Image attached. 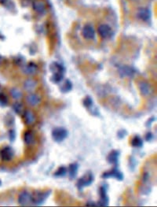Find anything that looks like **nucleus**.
<instances>
[{
    "label": "nucleus",
    "instance_id": "f257e3e1",
    "mask_svg": "<svg viewBox=\"0 0 157 207\" xmlns=\"http://www.w3.org/2000/svg\"><path fill=\"white\" fill-rule=\"evenodd\" d=\"M50 193H51L50 190H44V191L35 190L32 195V203L35 205H41L50 196Z\"/></svg>",
    "mask_w": 157,
    "mask_h": 207
},
{
    "label": "nucleus",
    "instance_id": "f03ea898",
    "mask_svg": "<svg viewBox=\"0 0 157 207\" xmlns=\"http://www.w3.org/2000/svg\"><path fill=\"white\" fill-rule=\"evenodd\" d=\"M94 175H93L92 172H88L85 174L83 177H81L80 179H79V181H77V188L78 190H80V191L83 190V188L86 187L90 185L93 182H94Z\"/></svg>",
    "mask_w": 157,
    "mask_h": 207
},
{
    "label": "nucleus",
    "instance_id": "7ed1b4c3",
    "mask_svg": "<svg viewBox=\"0 0 157 207\" xmlns=\"http://www.w3.org/2000/svg\"><path fill=\"white\" fill-rule=\"evenodd\" d=\"M68 130L61 127L55 128L52 131V138L57 142H61L68 137Z\"/></svg>",
    "mask_w": 157,
    "mask_h": 207
},
{
    "label": "nucleus",
    "instance_id": "20e7f679",
    "mask_svg": "<svg viewBox=\"0 0 157 207\" xmlns=\"http://www.w3.org/2000/svg\"><path fill=\"white\" fill-rule=\"evenodd\" d=\"M102 178L104 179H109V178H114L119 181H123V174L117 168H113L111 170L107 171L102 174Z\"/></svg>",
    "mask_w": 157,
    "mask_h": 207
},
{
    "label": "nucleus",
    "instance_id": "39448f33",
    "mask_svg": "<svg viewBox=\"0 0 157 207\" xmlns=\"http://www.w3.org/2000/svg\"><path fill=\"white\" fill-rule=\"evenodd\" d=\"M100 199L98 202V205L100 206H107L109 205V199L107 195V189L104 186H101L99 187Z\"/></svg>",
    "mask_w": 157,
    "mask_h": 207
},
{
    "label": "nucleus",
    "instance_id": "423d86ee",
    "mask_svg": "<svg viewBox=\"0 0 157 207\" xmlns=\"http://www.w3.org/2000/svg\"><path fill=\"white\" fill-rule=\"evenodd\" d=\"M18 202L21 205H28L32 202V195L28 191L24 190L19 195Z\"/></svg>",
    "mask_w": 157,
    "mask_h": 207
},
{
    "label": "nucleus",
    "instance_id": "0eeeda50",
    "mask_svg": "<svg viewBox=\"0 0 157 207\" xmlns=\"http://www.w3.org/2000/svg\"><path fill=\"white\" fill-rule=\"evenodd\" d=\"M98 32L100 36L103 39H107L111 37L113 35V30L110 28V26L108 25H101L98 28Z\"/></svg>",
    "mask_w": 157,
    "mask_h": 207
},
{
    "label": "nucleus",
    "instance_id": "6e6552de",
    "mask_svg": "<svg viewBox=\"0 0 157 207\" xmlns=\"http://www.w3.org/2000/svg\"><path fill=\"white\" fill-rule=\"evenodd\" d=\"M14 156V151L11 147H5L0 151V157L3 161H10Z\"/></svg>",
    "mask_w": 157,
    "mask_h": 207
},
{
    "label": "nucleus",
    "instance_id": "1a4fd4ad",
    "mask_svg": "<svg viewBox=\"0 0 157 207\" xmlns=\"http://www.w3.org/2000/svg\"><path fill=\"white\" fill-rule=\"evenodd\" d=\"M137 16L140 20L143 21V22H148L151 18V12L148 8L141 7L137 10Z\"/></svg>",
    "mask_w": 157,
    "mask_h": 207
},
{
    "label": "nucleus",
    "instance_id": "9d476101",
    "mask_svg": "<svg viewBox=\"0 0 157 207\" xmlns=\"http://www.w3.org/2000/svg\"><path fill=\"white\" fill-rule=\"evenodd\" d=\"M138 88L139 90H140V92L141 93V94L144 95V96H149V95H150L151 94V93L152 92V86H151L148 82L145 81L139 82Z\"/></svg>",
    "mask_w": 157,
    "mask_h": 207
},
{
    "label": "nucleus",
    "instance_id": "9b49d317",
    "mask_svg": "<svg viewBox=\"0 0 157 207\" xmlns=\"http://www.w3.org/2000/svg\"><path fill=\"white\" fill-rule=\"evenodd\" d=\"M82 35L86 40H94L95 38V31L91 25H85L82 30Z\"/></svg>",
    "mask_w": 157,
    "mask_h": 207
},
{
    "label": "nucleus",
    "instance_id": "f8f14e48",
    "mask_svg": "<svg viewBox=\"0 0 157 207\" xmlns=\"http://www.w3.org/2000/svg\"><path fill=\"white\" fill-rule=\"evenodd\" d=\"M136 71L128 65H122L119 69V73L122 77H132Z\"/></svg>",
    "mask_w": 157,
    "mask_h": 207
},
{
    "label": "nucleus",
    "instance_id": "ddd939ff",
    "mask_svg": "<svg viewBox=\"0 0 157 207\" xmlns=\"http://www.w3.org/2000/svg\"><path fill=\"white\" fill-rule=\"evenodd\" d=\"M119 156H120V152L118 150H113L109 153V155L107 156V161L109 164L112 165H117L119 161Z\"/></svg>",
    "mask_w": 157,
    "mask_h": 207
},
{
    "label": "nucleus",
    "instance_id": "4468645a",
    "mask_svg": "<svg viewBox=\"0 0 157 207\" xmlns=\"http://www.w3.org/2000/svg\"><path fill=\"white\" fill-rule=\"evenodd\" d=\"M22 115H23L24 121H25V123L27 124V125L32 124L35 121V114H34V113L32 111L25 110V112H23Z\"/></svg>",
    "mask_w": 157,
    "mask_h": 207
},
{
    "label": "nucleus",
    "instance_id": "2eb2a0df",
    "mask_svg": "<svg viewBox=\"0 0 157 207\" xmlns=\"http://www.w3.org/2000/svg\"><path fill=\"white\" fill-rule=\"evenodd\" d=\"M38 70V66L35 63L30 62L26 65H24L23 72L27 75H31L35 73Z\"/></svg>",
    "mask_w": 157,
    "mask_h": 207
},
{
    "label": "nucleus",
    "instance_id": "dca6fc26",
    "mask_svg": "<svg viewBox=\"0 0 157 207\" xmlns=\"http://www.w3.org/2000/svg\"><path fill=\"white\" fill-rule=\"evenodd\" d=\"M27 102L29 105L32 106H38L39 104L41 102V99L39 95L35 94H29L28 97H27Z\"/></svg>",
    "mask_w": 157,
    "mask_h": 207
},
{
    "label": "nucleus",
    "instance_id": "f3484780",
    "mask_svg": "<svg viewBox=\"0 0 157 207\" xmlns=\"http://www.w3.org/2000/svg\"><path fill=\"white\" fill-rule=\"evenodd\" d=\"M50 70L53 73H65V67L58 62L51 63V65H50Z\"/></svg>",
    "mask_w": 157,
    "mask_h": 207
},
{
    "label": "nucleus",
    "instance_id": "a211bd4d",
    "mask_svg": "<svg viewBox=\"0 0 157 207\" xmlns=\"http://www.w3.org/2000/svg\"><path fill=\"white\" fill-rule=\"evenodd\" d=\"M78 169H79V165L77 163H73L69 166L68 169V172L69 173L70 179L74 180L76 177L78 173Z\"/></svg>",
    "mask_w": 157,
    "mask_h": 207
},
{
    "label": "nucleus",
    "instance_id": "6ab92c4d",
    "mask_svg": "<svg viewBox=\"0 0 157 207\" xmlns=\"http://www.w3.org/2000/svg\"><path fill=\"white\" fill-rule=\"evenodd\" d=\"M33 9L34 10L39 13H43L46 11V6L44 2L40 1V0H36L33 2Z\"/></svg>",
    "mask_w": 157,
    "mask_h": 207
},
{
    "label": "nucleus",
    "instance_id": "aec40b11",
    "mask_svg": "<svg viewBox=\"0 0 157 207\" xmlns=\"http://www.w3.org/2000/svg\"><path fill=\"white\" fill-rule=\"evenodd\" d=\"M24 141L27 145H31L35 141V138H34V135L32 132L30 131L26 132L24 135Z\"/></svg>",
    "mask_w": 157,
    "mask_h": 207
},
{
    "label": "nucleus",
    "instance_id": "412c9836",
    "mask_svg": "<svg viewBox=\"0 0 157 207\" xmlns=\"http://www.w3.org/2000/svg\"><path fill=\"white\" fill-rule=\"evenodd\" d=\"M131 145L132 147L136 148H141L143 147V139L139 136H135L133 137L131 140Z\"/></svg>",
    "mask_w": 157,
    "mask_h": 207
},
{
    "label": "nucleus",
    "instance_id": "4be33fe9",
    "mask_svg": "<svg viewBox=\"0 0 157 207\" xmlns=\"http://www.w3.org/2000/svg\"><path fill=\"white\" fill-rule=\"evenodd\" d=\"M37 86L36 81L33 80L31 79H27L25 83V88L27 91H32V90L35 89Z\"/></svg>",
    "mask_w": 157,
    "mask_h": 207
},
{
    "label": "nucleus",
    "instance_id": "5701e85b",
    "mask_svg": "<svg viewBox=\"0 0 157 207\" xmlns=\"http://www.w3.org/2000/svg\"><path fill=\"white\" fill-rule=\"evenodd\" d=\"M68 172V169L65 166H61L56 170V172L53 173V176L55 177H64Z\"/></svg>",
    "mask_w": 157,
    "mask_h": 207
},
{
    "label": "nucleus",
    "instance_id": "b1692460",
    "mask_svg": "<svg viewBox=\"0 0 157 207\" xmlns=\"http://www.w3.org/2000/svg\"><path fill=\"white\" fill-rule=\"evenodd\" d=\"M72 89V84L69 79H66L65 83L63 84L62 86L61 87V91L63 93H68Z\"/></svg>",
    "mask_w": 157,
    "mask_h": 207
},
{
    "label": "nucleus",
    "instance_id": "393cba45",
    "mask_svg": "<svg viewBox=\"0 0 157 207\" xmlns=\"http://www.w3.org/2000/svg\"><path fill=\"white\" fill-rule=\"evenodd\" d=\"M64 74L65 73H53V76H52L51 80L55 84H59L64 79Z\"/></svg>",
    "mask_w": 157,
    "mask_h": 207
},
{
    "label": "nucleus",
    "instance_id": "a878e982",
    "mask_svg": "<svg viewBox=\"0 0 157 207\" xmlns=\"http://www.w3.org/2000/svg\"><path fill=\"white\" fill-rule=\"evenodd\" d=\"M13 109L15 113H17V114H22L23 113V105L18 103V102L15 103L13 105Z\"/></svg>",
    "mask_w": 157,
    "mask_h": 207
},
{
    "label": "nucleus",
    "instance_id": "bb28decb",
    "mask_svg": "<svg viewBox=\"0 0 157 207\" xmlns=\"http://www.w3.org/2000/svg\"><path fill=\"white\" fill-rule=\"evenodd\" d=\"M83 106L86 108V109H91L93 108V106H94V102H93V99L90 96H86V98L83 99Z\"/></svg>",
    "mask_w": 157,
    "mask_h": 207
},
{
    "label": "nucleus",
    "instance_id": "cd10ccee",
    "mask_svg": "<svg viewBox=\"0 0 157 207\" xmlns=\"http://www.w3.org/2000/svg\"><path fill=\"white\" fill-rule=\"evenodd\" d=\"M10 93H11L12 97H13V99H20L22 97L21 91H19L18 89H15V88L14 89H12Z\"/></svg>",
    "mask_w": 157,
    "mask_h": 207
},
{
    "label": "nucleus",
    "instance_id": "c85d7f7f",
    "mask_svg": "<svg viewBox=\"0 0 157 207\" xmlns=\"http://www.w3.org/2000/svg\"><path fill=\"white\" fill-rule=\"evenodd\" d=\"M8 104V98L5 94H0V106H6Z\"/></svg>",
    "mask_w": 157,
    "mask_h": 207
},
{
    "label": "nucleus",
    "instance_id": "c756f323",
    "mask_svg": "<svg viewBox=\"0 0 157 207\" xmlns=\"http://www.w3.org/2000/svg\"><path fill=\"white\" fill-rule=\"evenodd\" d=\"M127 135V132L126 131L125 129H120L117 132V136L119 139H123Z\"/></svg>",
    "mask_w": 157,
    "mask_h": 207
},
{
    "label": "nucleus",
    "instance_id": "7c9ffc66",
    "mask_svg": "<svg viewBox=\"0 0 157 207\" xmlns=\"http://www.w3.org/2000/svg\"><path fill=\"white\" fill-rule=\"evenodd\" d=\"M9 137H10V141H14L15 138H16V132L14 131V130H10L9 131Z\"/></svg>",
    "mask_w": 157,
    "mask_h": 207
},
{
    "label": "nucleus",
    "instance_id": "2f4dec72",
    "mask_svg": "<svg viewBox=\"0 0 157 207\" xmlns=\"http://www.w3.org/2000/svg\"><path fill=\"white\" fill-rule=\"evenodd\" d=\"M145 139L146 141H149V142L153 140L154 139L153 134H152V132H147L145 136Z\"/></svg>",
    "mask_w": 157,
    "mask_h": 207
},
{
    "label": "nucleus",
    "instance_id": "473e14b6",
    "mask_svg": "<svg viewBox=\"0 0 157 207\" xmlns=\"http://www.w3.org/2000/svg\"><path fill=\"white\" fill-rule=\"evenodd\" d=\"M155 121V117H152V118H149V119L148 120L147 122H146V126H147V127H150V126L152 125V123H153Z\"/></svg>",
    "mask_w": 157,
    "mask_h": 207
},
{
    "label": "nucleus",
    "instance_id": "72a5a7b5",
    "mask_svg": "<svg viewBox=\"0 0 157 207\" xmlns=\"http://www.w3.org/2000/svg\"><path fill=\"white\" fill-rule=\"evenodd\" d=\"M149 174L148 173V172H145L144 174H143V181H144V182H148V181H149Z\"/></svg>",
    "mask_w": 157,
    "mask_h": 207
},
{
    "label": "nucleus",
    "instance_id": "f704fd0d",
    "mask_svg": "<svg viewBox=\"0 0 157 207\" xmlns=\"http://www.w3.org/2000/svg\"><path fill=\"white\" fill-rule=\"evenodd\" d=\"M2 57L0 56V64L2 63Z\"/></svg>",
    "mask_w": 157,
    "mask_h": 207
},
{
    "label": "nucleus",
    "instance_id": "c9c22d12",
    "mask_svg": "<svg viewBox=\"0 0 157 207\" xmlns=\"http://www.w3.org/2000/svg\"><path fill=\"white\" fill-rule=\"evenodd\" d=\"M6 1H7V0H0V2H5Z\"/></svg>",
    "mask_w": 157,
    "mask_h": 207
},
{
    "label": "nucleus",
    "instance_id": "e433bc0d",
    "mask_svg": "<svg viewBox=\"0 0 157 207\" xmlns=\"http://www.w3.org/2000/svg\"><path fill=\"white\" fill-rule=\"evenodd\" d=\"M0 185H1V181H0Z\"/></svg>",
    "mask_w": 157,
    "mask_h": 207
},
{
    "label": "nucleus",
    "instance_id": "4c0bfd02",
    "mask_svg": "<svg viewBox=\"0 0 157 207\" xmlns=\"http://www.w3.org/2000/svg\"><path fill=\"white\" fill-rule=\"evenodd\" d=\"M0 90H1V86H0Z\"/></svg>",
    "mask_w": 157,
    "mask_h": 207
}]
</instances>
